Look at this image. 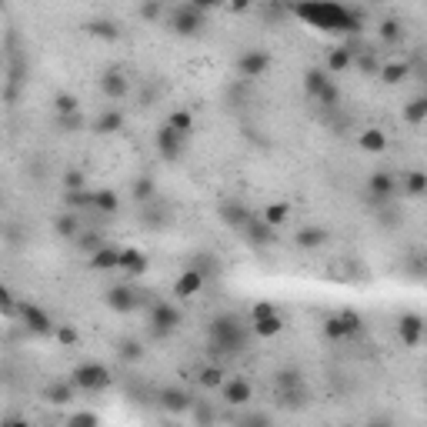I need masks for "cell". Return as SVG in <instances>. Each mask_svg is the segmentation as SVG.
I'll return each instance as SVG.
<instances>
[{
	"label": "cell",
	"instance_id": "6da1fadb",
	"mask_svg": "<svg viewBox=\"0 0 427 427\" xmlns=\"http://www.w3.org/2000/svg\"><path fill=\"white\" fill-rule=\"evenodd\" d=\"M294 17L314 30H327V34H347V30L357 34L361 30V17L337 0H301V3H294Z\"/></svg>",
	"mask_w": 427,
	"mask_h": 427
},
{
	"label": "cell",
	"instance_id": "7a4b0ae2",
	"mask_svg": "<svg viewBox=\"0 0 427 427\" xmlns=\"http://www.w3.org/2000/svg\"><path fill=\"white\" fill-rule=\"evenodd\" d=\"M207 337H210V351L214 354H237L244 351V344H247V334H244L241 321L230 317V314L214 317L210 327H207Z\"/></svg>",
	"mask_w": 427,
	"mask_h": 427
},
{
	"label": "cell",
	"instance_id": "3957f363",
	"mask_svg": "<svg viewBox=\"0 0 427 427\" xmlns=\"http://www.w3.org/2000/svg\"><path fill=\"white\" fill-rule=\"evenodd\" d=\"M71 384H74L77 391H84V394H97V391H103V387L110 384V374H107V367H103V364H97V361H87V364H77V367H74Z\"/></svg>",
	"mask_w": 427,
	"mask_h": 427
},
{
	"label": "cell",
	"instance_id": "277c9868",
	"mask_svg": "<svg viewBox=\"0 0 427 427\" xmlns=\"http://www.w3.org/2000/svg\"><path fill=\"white\" fill-rule=\"evenodd\" d=\"M361 330V317H357V310H341V314H334V317H327L324 321V337L327 341H347Z\"/></svg>",
	"mask_w": 427,
	"mask_h": 427
},
{
	"label": "cell",
	"instance_id": "5b68a950",
	"mask_svg": "<svg viewBox=\"0 0 427 427\" xmlns=\"http://www.w3.org/2000/svg\"><path fill=\"white\" fill-rule=\"evenodd\" d=\"M204 17H207V14H201L197 7H191V3L184 0V3L174 10V17H171V30L180 34V37H194V34H201Z\"/></svg>",
	"mask_w": 427,
	"mask_h": 427
},
{
	"label": "cell",
	"instance_id": "8992f818",
	"mask_svg": "<svg viewBox=\"0 0 427 427\" xmlns=\"http://www.w3.org/2000/svg\"><path fill=\"white\" fill-rule=\"evenodd\" d=\"M251 317H254V334L257 337H277L284 330V321L274 310V304H254Z\"/></svg>",
	"mask_w": 427,
	"mask_h": 427
},
{
	"label": "cell",
	"instance_id": "52a82bcc",
	"mask_svg": "<svg viewBox=\"0 0 427 427\" xmlns=\"http://www.w3.org/2000/svg\"><path fill=\"white\" fill-rule=\"evenodd\" d=\"M154 144H157V154L164 157V160H177L184 147H187V134H177L174 127H160L157 130V137H154Z\"/></svg>",
	"mask_w": 427,
	"mask_h": 427
},
{
	"label": "cell",
	"instance_id": "ba28073f",
	"mask_svg": "<svg viewBox=\"0 0 427 427\" xmlns=\"http://www.w3.org/2000/svg\"><path fill=\"white\" fill-rule=\"evenodd\" d=\"M241 230H244L247 244H254V247H267V244H274V241H277V234H274L277 227H271L264 217H260V214H251V217L244 221Z\"/></svg>",
	"mask_w": 427,
	"mask_h": 427
},
{
	"label": "cell",
	"instance_id": "9c48e42d",
	"mask_svg": "<svg viewBox=\"0 0 427 427\" xmlns=\"http://www.w3.org/2000/svg\"><path fill=\"white\" fill-rule=\"evenodd\" d=\"M267 71H271V53L267 51H247L241 53V60H237V74L247 77V80H257Z\"/></svg>",
	"mask_w": 427,
	"mask_h": 427
},
{
	"label": "cell",
	"instance_id": "30bf717a",
	"mask_svg": "<svg viewBox=\"0 0 427 427\" xmlns=\"http://www.w3.org/2000/svg\"><path fill=\"white\" fill-rule=\"evenodd\" d=\"M21 317H24V324L30 334H37V337H51L53 334V321L47 310H40L37 304H21Z\"/></svg>",
	"mask_w": 427,
	"mask_h": 427
},
{
	"label": "cell",
	"instance_id": "8fae6325",
	"mask_svg": "<svg viewBox=\"0 0 427 427\" xmlns=\"http://www.w3.org/2000/svg\"><path fill=\"white\" fill-rule=\"evenodd\" d=\"M151 327H154V334L167 337L171 330H177V327H180V310H177L174 304L160 301L157 307H154V314H151Z\"/></svg>",
	"mask_w": 427,
	"mask_h": 427
},
{
	"label": "cell",
	"instance_id": "7c38bea8",
	"mask_svg": "<svg viewBox=\"0 0 427 427\" xmlns=\"http://www.w3.org/2000/svg\"><path fill=\"white\" fill-rule=\"evenodd\" d=\"M398 334H401L404 347H417V344L424 341V317H421L417 310L401 314V321H398Z\"/></svg>",
	"mask_w": 427,
	"mask_h": 427
},
{
	"label": "cell",
	"instance_id": "4fadbf2b",
	"mask_svg": "<svg viewBox=\"0 0 427 427\" xmlns=\"http://www.w3.org/2000/svg\"><path fill=\"white\" fill-rule=\"evenodd\" d=\"M103 301H107V307H110L114 314H130V310H137V294H134L130 287H110V291L103 294Z\"/></svg>",
	"mask_w": 427,
	"mask_h": 427
},
{
	"label": "cell",
	"instance_id": "5bb4252c",
	"mask_svg": "<svg viewBox=\"0 0 427 427\" xmlns=\"http://www.w3.org/2000/svg\"><path fill=\"white\" fill-rule=\"evenodd\" d=\"M221 391H224V401H227V404H234V407H241V404H247V401L254 398L251 380H244V377L224 380V384H221Z\"/></svg>",
	"mask_w": 427,
	"mask_h": 427
},
{
	"label": "cell",
	"instance_id": "9a60e30c",
	"mask_svg": "<svg viewBox=\"0 0 427 427\" xmlns=\"http://www.w3.org/2000/svg\"><path fill=\"white\" fill-rule=\"evenodd\" d=\"M394 191H398V177H394V174H384V171H377V174L367 177V194H371L374 201H387Z\"/></svg>",
	"mask_w": 427,
	"mask_h": 427
},
{
	"label": "cell",
	"instance_id": "2e32d148",
	"mask_svg": "<svg viewBox=\"0 0 427 427\" xmlns=\"http://www.w3.org/2000/svg\"><path fill=\"white\" fill-rule=\"evenodd\" d=\"M101 90L110 101H121V97H127V90H130V80L124 77V71H107L101 77Z\"/></svg>",
	"mask_w": 427,
	"mask_h": 427
},
{
	"label": "cell",
	"instance_id": "e0dca14e",
	"mask_svg": "<svg viewBox=\"0 0 427 427\" xmlns=\"http://www.w3.org/2000/svg\"><path fill=\"white\" fill-rule=\"evenodd\" d=\"M117 271H127V274H144V271H147V254L137 251V247H124L121 257H117Z\"/></svg>",
	"mask_w": 427,
	"mask_h": 427
},
{
	"label": "cell",
	"instance_id": "ac0fdd59",
	"mask_svg": "<svg viewBox=\"0 0 427 427\" xmlns=\"http://www.w3.org/2000/svg\"><path fill=\"white\" fill-rule=\"evenodd\" d=\"M201 287H204V274L197 271V267H187L184 274L177 277L174 294H177V297H194V294H197Z\"/></svg>",
	"mask_w": 427,
	"mask_h": 427
},
{
	"label": "cell",
	"instance_id": "d6986e66",
	"mask_svg": "<svg viewBox=\"0 0 427 427\" xmlns=\"http://www.w3.org/2000/svg\"><path fill=\"white\" fill-rule=\"evenodd\" d=\"M80 230H84V227H80V214H77V210H67V214L53 217V234L64 237V241H74Z\"/></svg>",
	"mask_w": 427,
	"mask_h": 427
},
{
	"label": "cell",
	"instance_id": "ffe728a7",
	"mask_svg": "<svg viewBox=\"0 0 427 427\" xmlns=\"http://www.w3.org/2000/svg\"><path fill=\"white\" fill-rule=\"evenodd\" d=\"M327 241V230L324 227H301L297 234H294V244L304 247V251H314V247H321Z\"/></svg>",
	"mask_w": 427,
	"mask_h": 427
},
{
	"label": "cell",
	"instance_id": "44dd1931",
	"mask_svg": "<svg viewBox=\"0 0 427 427\" xmlns=\"http://www.w3.org/2000/svg\"><path fill=\"white\" fill-rule=\"evenodd\" d=\"M117 257H121V251L117 247H97V251L90 254V271H117Z\"/></svg>",
	"mask_w": 427,
	"mask_h": 427
},
{
	"label": "cell",
	"instance_id": "7402d4cb",
	"mask_svg": "<svg viewBox=\"0 0 427 427\" xmlns=\"http://www.w3.org/2000/svg\"><path fill=\"white\" fill-rule=\"evenodd\" d=\"M121 127H124V114H121L117 107H107L101 117H97L94 130H97V134H121Z\"/></svg>",
	"mask_w": 427,
	"mask_h": 427
},
{
	"label": "cell",
	"instance_id": "603a6c76",
	"mask_svg": "<svg viewBox=\"0 0 427 427\" xmlns=\"http://www.w3.org/2000/svg\"><path fill=\"white\" fill-rule=\"evenodd\" d=\"M160 404L177 414V411H187V407H191V398H187V391H180V387H164V391H160Z\"/></svg>",
	"mask_w": 427,
	"mask_h": 427
},
{
	"label": "cell",
	"instance_id": "cb8c5ba5",
	"mask_svg": "<svg viewBox=\"0 0 427 427\" xmlns=\"http://www.w3.org/2000/svg\"><path fill=\"white\" fill-rule=\"evenodd\" d=\"M117 207H121V201H117V194L107 187V191H94V201H90V210H97V214H117Z\"/></svg>",
	"mask_w": 427,
	"mask_h": 427
},
{
	"label": "cell",
	"instance_id": "d4e9b609",
	"mask_svg": "<svg viewBox=\"0 0 427 427\" xmlns=\"http://www.w3.org/2000/svg\"><path fill=\"white\" fill-rule=\"evenodd\" d=\"M384 147H387V134H384V130L371 127V130H364V134H361V151H367V154H380Z\"/></svg>",
	"mask_w": 427,
	"mask_h": 427
},
{
	"label": "cell",
	"instance_id": "484cf974",
	"mask_svg": "<svg viewBox=\"0 0 427 427\" xmlns=\"http://www.w3.org/2000/svg\"><path fill=\"white\" fill-rule=\"evenodd\" d=\"M354 57H357V53L347 51V47H337V51H330V57H327V71H330V74H341V71H347V67L354 64Z\"/></svg>",
	"mask_w": 427,
	"mask_h": 427
},
{
	"label": "cell",
	"instance_id": "4316f807",
	"mask_svg": "<svg viewBox=\"0 0 427 427\" xmlns=\"http://www.w3.org/2000/svg\"><path fill=\"white\" fill-rule=\"evenodd\" d=\"M404 121L414 127H421L427 121V97H414V101L404 107Z\"/></svg>",
	"mask_w": 427,
	"mask_h": 427
},
{
	"label": "cell",
	"instance_id": "83f0119b",
	"mask_svg": "<svg viewBox=\"0 0 427 427\" xmlns=\"http://www.w3.org/2000/svg\"><path fill=\"white\" fill-rule=\"evenodd\" d=\"M221 217H224L230 227H237V230H241V227H244V221L251 217V210H247L244 204H224V207H221Z\"/></svg>",
	"mask_w": 427,
	"mask_h": 427
},
{
	"label": "cell",
	"instance_id": "f1b7e54d",
	"mask_svg": "<svg viewBox=\"0 0 427 427\" xmlns=\"http://www.w3.org/2000/svg\"><path fill=\"white\" fill-rule=\"evenodd\" d=\"M130 194H134V201H151L154 194H157V187H154V177L151 174H141L134 184H130Z\"/></svg>",
	"mask_w": 427,
	"mask_h": 427
},
{
	"label": "cell",
	"instance_id": "f546056e",
	"mask_svg": "<svg viewBox=\"0 0 427 427\" xmlns=\"http://www.w3.org/2000/svg\"><path fill=\"white\" fill-rule=\"evenodd\" d=\"M327 84H330V77H327L324 71H317V67L304 74V90H307V97H317V94L324 90Z\"/></svg>",
	"mask_w": 427,
	"mask_h": 427
},
{
	"label": "cell",
	"instance_id": "4dcf8cb0",
	"mask_svg": "<svg viewBox=\"0 0 427 427\" xmlns=\"http://www.w3.org/2000/svg\"><path fill=\"white\" fill-rule=\"evenodd\" d=\"M260 217H264V221H267V224H271V227H280V224H284V221H287V217H291V204H284V201H277V204H267Z\"/></svg>",
	"mask_w": 427,
	"mask_h": 427
},
{
	"label": "cell",
	"instance_id": "1f68e13d",
	"mask_svg": "<svg viewBox=\"0 0 427 427\" xmlns=\"http://www.w3.org/2000/svg\"><path fill=\"white\" fill-rule=\"evenodd\" d=\"M53 114H57V117L80 114V101H77L74 94H53Z\"/></svg>",
	"mask_w": 427,
	"mask_h": 427
},
{
	"label": "cell",
	"instance_id": "d6a6232c",
	"mask_svg": "<svg viewBox=\"0 0 427 427\" xmlns=\"http://www.w3.org/2000/svg\"><path fill=\"white\" fill-rule=\"evenodd\" d=\"M74 394H77V387L71 380H60V384H51V387H47V398H51L53 404H71Z\"/></svg>",
	"mask_w": 427,
	"mask_h": 427
},
{
	"label": "cell",
	"instance_id": "836d02e7",
	"mask_svg": "<svg viewBox=\"0 0 427 427\" xmlns=\"http://www.w3.org/2000/svg\"><path fill=\"white\" fill-rule=\"evenodd\" d=\"M401 187L411 194V197H421V194L427 191V174L424 171H411V174L401 180Z\"/></svg>",
	"mask_w": 427,
	"mask_h": 427
},
{
	"label": "cell",
	"instance_id": "e575fe53",
	"mask_svg": "<svg viewBox=\"0 0 427 427\" xmlns=\"http://www.w3.org/2000/svg\"><path fill=\"white\" fill-rule=\"evenodd\" d=\"M87 34H94V37H101V40H117V37H121V27L114 24V21H94V24H87Z\"/></svg>",
	"mask_w": 427,
	"mask_h": 427
},
{
	"label": "cell",
	"instance_id": "d590c367",
	"mask_svg": "<svg viewBox=\"0 0 427 427\" xmlns=\"http://www.w3.org/2000/svg\"><path fill=\"white\" fill-rule=\"evenodd\" d=\"M407 74H411V64H404V60H394V64H387V67L380 71V80H384V84H401Z\"/></svg>",
	"mask_w": 427,
	"mask_h": 427
},
{
	"label": "cell",
	"instance_id": "8d00e7d4",
	"mask_svg": "<svg viewBox=\"0 0 427 427\" xmlns=\"http://www.w3.org/2000/svg\"><path fill=\"white\" fill-rule=\"evenodd\" d=\"M167 127H174L177 134H187V137H191V130H194V114H191V110H174V114L167 117Z\"/></svg>",
	"mask_w": 427,
	"mask_h": 427
},
{
	"label": "cell",
	"instance_id": "74e56055",
	"mask_svg": "<svg viewBox=\"0 0 427 427\" xmlns=\"http://www.w3.org/2000/svg\"><path fill=\"white\" fill-rule=\"evenodd\" d=\"M74 244L80 247V251H90V254H94L97 247H103L107 241H103L101 234H94V230H80V234L74 237Z\"/></svg>",
	"mask_w": 427,
	"mask_h": 427
},
{
	"label": "cell",
	"instance_id": "f35d334b",
	"mask_svg": "<svg viewBox=\"0 0 427 427\" xmlns=\"http://www.w3.org/2000/svg\"><path fill=\"white\" fill-rule=\"evenodd\" d=\"M377 34H380L384 44H398L404 37V27H401V21H384V24L377 27Z\"/></svg>",
	"mask_w": 427,
	"mask_h": 427
},
{
	"label": "cell",
	"instance_id": "ab89813d",
	"mask_svg": "<svg viewBox=\"0 0 427 427\" xmlns=\"http://www.w3.org/2000/svg\"><path fill=\"white\" fill-rule=\"evenodd\" d=\"M314 101L321 103V107H327V110H334V107H337V101H341V90H337V84L330 80V84H327L324 90H321V94L314 97Z\"/></svg>",
	"mask_w": 427,
	"mask_h": 427
},
{
	"label": "cell",
	"instance_id": "60d3db41",
	"mask_svg": "<svg viewBox=\"0 0 427 427\" xmlns=\"http://www.w3.org/2000/svg\"><path fill=\"white\" fill-rule=\"evenodd\" d=\"M201 384L207 387V391H210V387H221V384H224V371H221V367H204Z\"/></svg>",
	"mask_w": 427,
	"mask_h": 427
},
{
	"label": "cell",
	"instance_id": "b9f144b4",
	"mask_svg": "<svg viewBox=\"0 0 427 427\" xmlns=\"http://www.w3.org/2000/svg\"><path fill=\"white\" fill-rule=\"evenodd\" d=\"M87 187V177H84V171H67L64 174V191L71 194V191H84Z\"/></svg>",
	"mask_w": 427,
	"mask_h": 427
},
{
	"label": "cell",
	"instance_id": "7bdbcfd3",
	"mask_svg": "<svg viewBox=\"0 0 427 427\" xmlns=\"http://www.w3.org/2000/svg\"><path fill=\"white\" fill-rule=\"evenodd\" d=\"M53 337H57L64 347H74L77 344V330H71V327H53Z\"/></svg>",
	"mask_w": 427,
	"mask_h": 427
},
{
	"label": "cell",
	"instance_id": "ee69618b",
	"mask_svg": "<svg viewBox=\"0 0 427 427\" xmlns=\"http://www.w3.org/2000/svg\"><path fill=\"white\" fill-rule=\"evenodd\" d=\"M191 7H197L201 14H210V10H217V7H224L227 0H187Z\"/></svg>",
	"mask_w": 427,
	"mask_h": 427
},
{
	"label": "cell",
	"instance_id": "f6af8a7d",
	"mask_svg": "<svg viewBox=\"0 0 427 427\" xmlns=\"http://www.w3.org/2000/svg\"><path fill=\"white\" fill-rule=\"evenodd\" d=\"M57 121H60V127H64V130H77V127H84L80 114H71V117H57Z\"/></svg>",
	"mask_w": 427,
	"mask_h": 427
},
{
	"label": "cell",
	"instance_id": "bcb514c9",
	"mask_svg": "<svg viewBox=\"0 0 427 427\" xmlns=\"http://www.w3.org/2000/svg\"><path fill=\"white\" fill-rule=\"evenodd\" d=\"M357 64H361V71H364V74H374V71H377V60L371 57V53H364Z\"/></svg>",
	"mask_w": 427,
	"mask_h": 427
},
{
	"label": "cell",
	"instance_id": "7dc6e473",
	"mask_svg": "<svg viewBox=\"0 0 427 427\" xmlns=\"http://www.w3.org/2000/svg\"><path fill=\"white\" fill-rule=\"evenodd\" d=\"M141 14H144L147 21H154V17L160 14V0H151V3H144V10H141Z\"/></svg>",
	"mask_w": 427,
	"mask_h": 427
},
{
	"label": "cell",
	"instance_id": "c3c4849f",
	"mask_svg": "<svg viewBox=\"0 0 427 427\" xmlns=\"http://www.w3.org/2000/svg\"><path fill=\"white\" fill-rule=\"evenodd\" d=\"M121 354H124V361H130V357L137 361V357H141L144 351H141V344H130V341H127V344H124V351H121Z\"/></svg>",
	"mask_w": 427,
	"mask_h": 427
},
{
	"label": "cell",
	"instance_id": "681fc988",
	"mask_svg": "<svg viewBox=\"0 0 427 427\" xmlns=\"http://www.w3.org/2000/svg\"><path fill=\"white\" fill-rule=\"evenodd\" d=\"M10 307H14V297H10V291H7V287H0V310L7 314Z\"/></svg>",
	"mask_w": 427,
	"mask_h": 427
},
{
	"label": "cell",
	"instance_id": "f907efd6",
	"mask_svg": "<svg viewBox=\"0 0 427 427\" xmlns=\"http://www.w3.org/2000/svg\"><path fill=\"white\" fill-rule=\"evenodd\" d=\"M227 7L241 14V10H247V7H251V0H227Z\"/></svg>",
	"mask_w": 427,
	"mask_h": 427
},
{
	"label": "cell",
	"instance_id": "816d5d0a",
	"mask_svg": "<svg viewBox=\"0 0 427 427\" xmlns=\"http://www.w3.org/2000/svg\"><path fill=\"white\" fill-rule=\"evenodd\" d=\"M74 424H97V414H77Z\"/></svg>",
	"mask_w": 427,
	"mask_h": 427
},
{
	"label": "cell",
	"instance_id": "f5cc1de1",
	"mask_svg": "<svg viewBox=\"0 0 427 427\" xmlns=\"http://www.w3.org/2000/svg\"><path fill=\"white\" fill-rule=\"evenodd\" d=\"M0 207H3V194H0Z\"/></svg>",
	"mask_w": 427,
	"mask_h": 427
},
{
	"label": "cell",
	"instance_id": "db71d44e",
	"mask_svg": "<svg viewBox=\"0 0 427 427\" xmlns=\"http://www.w3.org/2000/svg\"><path fill=\"white\" fill-rule=\"evenodd\" d=\"M374 3H380V0H374Z\"/></svg>",
	"mask_w": 427,
	"mask_h": 427
},
{
	"label": "cell",
	"instance_id": "11a10c76",
	"mask_svg": "<svg viewBox=\"0 0 427 427\" xmlns=\"http://www.w3.org/2000/svg\"><path fill=\"white\" fill-rule=\"evenodd\" d=\"M0 3H3V0H0Z\"/></svg>",
	"mask_w": 427,
	"mask_h": 427
}]
</instances>
